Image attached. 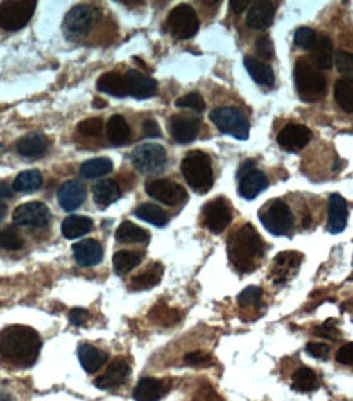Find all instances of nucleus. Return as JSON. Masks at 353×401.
Here are the masks:
<instances>
[{"instance_id": "1", "label": "nucleus", "mask_w": 353, "mask_h": 401, "mask_svg": "<svg viewBox=\"0 0 353 401\" xmlns=\"http://www.w3.org/2000/svg\"><path fill=\"white\" fill-rule=\"evenodd\" d=\"M41 351V338L36 330L25 325H12L0 332V357L17 366L35 364Z\"/></svg>"}, {"instance_id": "2", "label": "nucleus", "mask_w": 353, "mask_h": 401, "mask_svg": "<svg viewBox=\"0 0 353 401\" xmlns=\"http://www.w3.org/2000/svg\"><path fill=\"white\" fill-rule=\"evenodd\" d=\"M228 258L239 273H251L261 263L266 245L252 224H244L228 238Z\"/></svg>"}, {"instance_id": "3", "label": "nucleus", "mask_w": 353, "mask_h": 401, "mask_svg": "<svg viewBox=\"0 0 353 401\" xmlns=\"http://www.w3.org/2000/svg\"><path fill=\"white\" fill-rule=\"evenodd\" d=\"M181 171L192 190L207 193L214 186V171H212L209 154L202 152H191L182 159Z\"/></svg>"}, {"instance_id": "4", "label": "nucleus", "mask_w": 353, "mask_h": 401, "mask_svg": "<svg viewBox=\"0 0 353 401\" xmlns=\"http://www.w3.org/2000/svg\"><path fill=\"white\" fill-rule=\"evenodd\" d=\"M295 84L303 101L316 103L326 96L327 82L324 75L308 60L300 59L295 65Z\"/></svg>"}, {"instance_id": "5", "label": "nucleus", "mask_w": 353, "mask_h": 401, "mask_svg": "<svg viewBox=\"0 0 353 401\" xmlns=\"http://www.w3.org/2000/svg\"><path fill=\"white\" fill-rule=\"evenodd\" d=\"M264 228L274 235H286L293 229V215L284 200H272L259 211Z\"/></svg>"}, {"instance_id": "6", "label": "nucleus", "mask_w": 353, "mask_h": 401, "mask_svg": "<svg viewBox=\"0 0 353 401\" xmlns=\"http://www.w3.org/2000/svg\"><path fill=\"white\" fill-rule=\"evenodd\" d=\"M101 13L93 6H77L64 18V33L70 39H80L90 35V31L100 21Z\"/></svg>"}, {"instance_id": "7", "label": "nucleus", "mask_w": 353, "mask_h": 401, "mask_svg": "<svg viewBox=\"0 0 353 401\" xmlns=\"http://www.w3.org/2000/svg\"><path fill=\"white\" fill-rule=\"evenodd\" d=\"M210 121L223 134L232 135L238 140H248L249 122L246 116L236 107H218V109L212 111Z\"/></svg>"}, {"instance_id": "8", "label": "nucleus", "mask_w": 353, "mask_h": 401, "mask_svg": "<svg viewBox=\"0 0 353 401\" xmlns=\"http://www.w3.org/2000/svg\"><path fill=\"white\" fill-rule=\"evenodd\" d=\"M168 161L166 150L158 143H144L137 146L132 153V164L142 174H157Z\"/></svg>"}, {"instance_id": "9", "label": "nucleus", "mask_w": 353, "mask_h": 401, "mask_svg": "<svg viewBox=\"0 0 353 401\" xmlns=\"http://www.w3.org/2000/svg\"><path fill=\"white\" fill-rule=\"evenodd\" d=\"M36 2H3L0 6V28L6 31H18L31 20Z\"/></svg>"}, {"instance_id": "10", "label": "nucleus", "mask_w": 353, "mask_h": 401, "mask_svg": "<svg viewBox=\"0 0 353 401\" xmlns=\"http://www.w3.org/2000/svg\"><path fill=\"white\" fill-rule=\"evenodd\" d=\"M168 30L176 39H189L199 31V18L192 7L180 6L173 8L168 17Z\"/></svg>"}, {"instance_id": "11", "label": "nucleus", "mask_w": 353, "mask_h": 401, "mask_svg": "<svg viewBox=\"0 0 353 401\" xmlns=\"http://www.w3.org/2000/svg\"><path fill=\"white\" fill-rule=\"evenodd\" d=\"M232 208H230V202L225 198H215V200L205 204L202 210V221L207 226V229L214 234L223 233L232 223Z\"/></svg>"}, {"instance_id": "12", "label": "nucleus", "mask_w": 353, "mask_h": 401, "mask_svg": "<svg viewBox=\"0 0 353 401\" xmlns=\"http://www.w3.org/2000/svg\"><path fill=\"white\" fill-rule=\"evenodd\" d=\"M13 221L23 228H46L51 221V211L41 202H28L13 211Z\"/></svg>"}, {"instance_id": "13", "label": "nucleus", "mask_w": 353, "mask_h": 401, "mask_svg": "<svg viewBox=\"0 0 353 401\" xmlns=\"http://www.w3.org/2000/svg\"><path fill=\"white\" fill-rule=\"evenodd\" d=\"M269 186L267 176L259 169H254L252 161H246L243 168L239 169V195L246 200H252L256 198L262 190H266Z\"/></svg>"}, {"instance_id": "14", "label": "nucleus", "mask_w": 353, "mask_h": 401, "mask_svg": "<svg viewBox=\"0 0 353 401\" xmlns=\"http://www.w3.org/2000/svg\"><path fill=\"white\" fill-rule=\"evenodd\" d=\"M145 190L155 200L162 202L164 205H178L182 200H186V190L180 184L166 181V179H158V181H150L145 186Z\"/></svg>"}, {"instance_id": "15", "label": "nucleus", "mask_w": 353, "mask_h": 401, "mask_svg": "<svg viewBox=\"0 0 353 401\" xmlns=\"http://www.w3.org/2000/svg\"><path fill=\"white\" fill-rule=\"evenodd\" d=\"M168 129L178 143H191L199 135L200 121L192 116H174L169 119Z\"/></svg>"}, {"instance_id": "16", "label": "nucleus", "mask_w": 353, "mask_h": 401, "mask_svg": "<svg viewBox=\"0 0 353 401\" xmlns=\"http://www.w3.org/2000/svg\"><path fill=\"white\" fill-rule=\"evenodd\" d=\"M313 139L311 130L300 124H290L280 130L277 141L286 152H300Z\"/></svg>"}, {"instance_id": "17", "label": "nucleus", "mask_w": 353, "mask_h": 401, "mask_svg": "<svg viewBox=\"0 0 353 401\" xmlns=\"http://www.w3.org/2000/svg\"><path fill=\"white\" fill-rule=\"evenodd\" d=\"M129 375H130L129 362H127L124 357H116V359L110 364V367H107L105 374L100 375L95 380V385L98 389L103 390L116 389V386L124 384V382L129 379Z\"/></svg>"}, {"instance_id": "18", "label": "nucleus", "mask_w": 353, "mask_h": 401, "mask_svg": "<svg viewBox=\"0 0 353 401\" xmlns=\"http://www.w3.org/2000/svg\"><path fill=\"white\" fill-rule=\"evenodd\" d=\"M303 260V256L298 252H282L275 257L274 267H272V280L277 285L289 281L295 275Z\"/></svg>"}, {"instance_id": "19", "label": "nucleus", "mask_w": 353, "mask_h": 401, "mask_svg": "<svg viewBox=\"0 0 353 401\" xmlns=\"http://www.w3.org/2000/svg\"><path fill=\"white\" fill-rule=\"evenodd\" d=\"M126 83L129 88V94H132L135 99H148L157 94L158 84L153 78L147 77L142 72L137 70H129L126 73Z\"/></svg>"}, {"instance_id": "20", "label": "nucleus", "mask_w": 353, "mask_h": 401, "mask_svg": "<svg viewBox=\"0 0 353 401\" xmlns=\"http://www.w3.org/2000/svg\"><path fill=\"white\" fill-rule=\"evenodd\" d=\"M348 218V206L345 198L338 193H332L329 198V218L327 231L332 234H338L345 229Z\"/></svg>"}, {"instance_id": "21", "label": "nucleus", "mask_w": 353, "mask_h": 401, "mask_svg": "<svg viewBox=\"0 0 353 401\" xmlns=\"http://www.w3.org/2000/svg\"><path fill=\"white\" fill-rule=\"evenodd\" d=\"M275 17V3L254 2L248 12V26L251 30L264 31L272 25Z\"/></svg>"}, {"instance_id": "22", "label": "nucleus", "mask_w": 353, "mask_h": 401, "mask_svg": "<svg viewBox=\"0 0 353 401\" xmlns=\"http://www.w3.org/2000/svg\"><path fill=\"white\" fill-rule=\"evenodd\" d=\"M58 198L64 210L74 211L82 206L85 198H87V188L80 181H67L59 188Z\"/></svg>"}, {"instance_id": "23", "label": "nucleus", "mask_w": 353, "mask_h": 401, "mask_svg": "<svg viewBox=\"0 0 353 401\" xmlns=\"http://www.w3.org/2000/svg\"><path fill=\"white\" fill-rule=\"evenodd\" d=\"M74 257L78 265L95 267L103 258V247L95 239H85L74 245Z\"/></svg>"}, {"instance_id": "24", "label": "nucleus", "mask_w": 353, "mask_h": 401, "mask_svg": "<svg viewBox=\"0 0 353 401\" xmlns=\"http://www.w3.org/2000/svg\"><path fill=\"white\" fill-rule=\"evenodd\" d=\"M48 148L49 140L42 134H30L17 141V152L25 158H40Z\"/></svg>"}, {"instance_id": "25", "label": "nucleus", "mask_w": 353, "mask_h": 401, "mask_svg": "<svg viewBox=\"0 0 353 401\" xmlns=\"http://www.w3.org/2000/svg\"><path fill=\"white\" fill-rule=\"evenodd\" d=\"M313 54L308 62L318 70H329L332 67L334 54H332V41L327 36L316 37V42L311 47Z\"/></svg>"}, {"instance_id": "26", "label": "nucleus", "mask_w": 353, "mask_h": 401, "mask_svg": "<svg viewBox=\"0 0 353 401\" xmlns=\"http://www.w3.org/2000/svg\"><path fill=\"white\" fill-rule=\"evenodd\" d=\"M107 353L103 351V349H98L92 344H82L78 348V359L80 364L88 374H95V372L103 367V364L107 361Z\"/></svg>"}, {"instance_id": "27", "label": "nucleus", "mask_w": 353, "mask_h": 401, "mask_svg": "<svg viewBox=\"0 0 353 401\" xmlns=\"http://www.w3.org/2000/svg\"><path fill=\"white\" fill-rule=\"evenodd\" d=\"M244 67L251 75L254 82L257 84H262V87H272L275 83V73L269 64L261 62V60L251 57H244Z\"/></svg>"}, {"instance_id": "28", "label": "nucleus", "mask_w": 353, "mask_h": 401, "mask_svg": "<svg viewBox=\"0 0 353 401\" xmlns=\"http://www.w3.org/2000/svg\"><path fill=\"white\" fill-rule=\"evenodd\" d=\"M164 386L163 380L145 377L135 386L134 398L135 401H158L164 395Z\"/></svg>"}, {"instance_id": "29", "label": "nucleus", "mask_w": 353, "mask_h": 401, "mask_svg": "<svg viewBox=\"0 0 353 401\" xmlns=\"http://www.w3.org/2000/svg\"><path fill=\"white\" fill-rule=\"evenodd\" d=\"M121 198V188L114 181H100L93 186V200L98 206L106 208Z\"/></svg>"}, {"instance_id": "30", "label": "nucleus", "mask_w": 353, "mask_h": 401, "mask_svg": "<svg viewBox=\"0 0 353 401\" xmlns=\"http://www.w3.org/2000/svg\"><path fill=\"white\" fill-rule=\"evenodd\" d=\"M163 271H164V268L162 263H152V265L145 268L140 275L132 278L130 287L134 291H145V289H150V287H155L160 281H162Z\"/></svg>"}, {"instance_id": "31", "label": "nucleus", "mask_w": 353, "mask_h": 401, "mask_svg": "<svg viewBox=\"0 0 353 401\" xmlns=\"http://www.w3.org/2000/svg\"><path fill=\"white\" fill-rule=\"evenodd\" d=\"M98 89L116 98H126L129 94L126 78L116 72L101 75L100 80H98Z\"/></svg>"}, {"instance_id": "32", "label": "nucleus", "mask_w": 353, "mask_h": 401, "mask_svg": "<svg viewBox=\"0 0 353 401\" xmlns=\"http://www.w3.org/2000/svg\"><path fill=\"white\" fill-rule=\"evenodd\" d=\"M93 228V221L87 216H69L62 223V234L67 239H77L80 235L90 233Z\"/></svg>"}, {"instance_id": "33", "label": "nucleus", "mask_w": 353, "mask_h": 401, "mask_svg": "<svg viewBox=\"0 0 353 401\" xmlns=\"http://www.w3.org/2000/svg\"><path fill=\"white\" fill-rule=\"evenodd\" d=\"M106 132H107V139H110L112 145L127 143L130 139L129 124H127V121L119 114L111 117L110 122H107Z\"/></svg>"}, {"instance_id": "34", "label": "nucleus", "mask_w": 353, "mask_h": 401, "mask_svg": "<svg viewBox=\"0 0 353 401\" xmlns=\"http://www.w3.org/2000/svg\"><path fill=\"white\" fill-rule=\"evenodd\" d=\"M116 239L124 244H137V242H147L150 239V234L140 226L130 223V221H124L116 231Z\"/></svg>"}, {"instance_id": "35", "label": "nucleus", "mask_w": 353, "mask_h": 401, "mask_svg": "<svg viewBox=\"0 0 353 401\" xmlns=\"http://www.w3.org/2000/svg\"><path fill=\"white\" fill-rule=\"evenodd\" d=\"M112 161L110 158H93L88 159L82 164L80 168V174L85 179H96V177H103L107 176V174L112 172Z\"/></svg>"}, {"instance_id": "36", "label": "nucleus", "mask_w": 353, "mask_h": 401, "mask_svg": "<svg viewBox=\"0 0 353 401\" xmlns=\"http://www.w3.org/2000/svg\"><path fill=\"white\" fill-rule=\"evenodd\" d=\"M291 386H293L296 391H301V393H309V391H314L319 386L316 372L308 369V367H303V369L296 371L293 377H291Z\"/></svg>"}, {"instance_id": "37", "label": "nucleus", "mask_w": 353, "mask_h": 401, "mask_svg": "<svg viewBox=\"0 0 353 401\" xmlns=\"http://www.w3.org/2000/svg\"><path fill=\"white\" fill-rule=\"evenodd\" d=\"M150 320H153L155 323L160 325V327H173L181 320V315L176 309L168 308L164 303H160L155 305V308L150 310L148 314Z\"/></svg>"}, {"instance_id": "38", "label": "nucleus", "mask_w": 353, "mask_h": 401, "mask_svg": "<svg viewBox=\"0 0 353 401\" xmlns=\"http://www.w3.org/2000/svg\"><path fill=\"white\" fill-rule=\"evenodd\" d=\"M135 216L140 220L147 221V223L157 226V228H163L168 224V215L164 213L163 208L153 204H142L135 210Z\"/></svg>"}, {"instance_id": "39", "label": "nucleus", "mask_w": 353, "mask_h": 401, "mask_svg": "<svg viewBox=\"0 0 353 401\" xmlns=\"http://www.w3.org/2000/svg\"><path fill=\"white\" fill-rule=\"evenodd\" d=\"M334 96H336V101L338 103V106H341L345 112H348V114H352L353 112L352 80H348V78L337 80L336 87H334Z\"/></svg>"}, {"instance_id": "40", "label": "nucleus", "mask_w": 353, "mask_h": 401, "mask_svg": "<svg viewBox=\"0 0 353 401\" xmlns=\"http://www.w3.org/2000/svg\"><path fill=\"white\" fill-rule=\"evenodd\" d=\"M42 186V174L40 171H23L13 181V190L35 192Z\"/></svg>"}, {"instance_id": "41", "label": "nucleus", "mask_w": 353, "mask_h": 401, "mask_svg": "<svg viewBox=\"0 0 353 401\" xmlns=\"http://www.w3.org/2000/svg\"><path fill=\"white\" fill-rule=\"evenodd\" d=\"M139 263L140 256L135 252H130V250H119V252H116L114 257H112V265H114L117 273H127L134 270Z\"/></svg>"}, {"instance_id": "42", "label": "nucleus", "mask_w": 353, "mask_h": 401, "mask_svg": "<svg viewBox=\"0 0 353 401\" xmlns=\"http://www.w3.org/2000/svg\"><path fill=\"white\" fill-rule=\"evenodd\" d=\"M0 247L6 250H18L23 247V239L21 235L17 233L15 228L8 226L6 231L0 233Z\"/></svg>"}, {"instance_id": "43", "label": "nucleus", "mask_w": 353, "mask_h": 401, "mask_svg": "<svg viewBox=\"0 0 353 401\" xmlns=\"http://www.w3.org/2000/svg\"><path fill=\"white\" fill-rule=\"evenodd\" d=\"M176 106H178V107H182V109H191V111H194V112H202V111L205 109L204 98H202L200 94L197 93V91L189 93V94H184V96H181V98L176 101Z\"/></svg>"}, {"instance_id": "44", "label": "nucleus", "mask_w": 353, "mask_h": 401, "mask_svg": "<svg viewBox=\"0 0 353 401\" xmlns=\"http://www.w3.org/2000/svg\"><path fill=\"white\" fill-rule=\"evenodd\" d=\"M262 299V289L259 286H249L238 296V304L241 308H252L257 305Z\"/></svg>"}, {"instance_id": "45", "label": "nucleus", "mask_w": 353, "mask_h": 401, "mask_svg": "<svg viewBox=\"0 0 353 401\" xmlns=\"http://www.w3.org/2000/svg\"><path fill=\"white\" fill-rule=\"evenodd\" d=\"M334 64L338 72L342 75H345L348 80H352V72H353V57L350 53H345V51H337L334 54Z\"/></svg>"}, {"instance_id": "46", "label": "nucleus", "mask_w": 353, "mask_h": 401, "mask_svg": "<svg viewBox=\"0 0 353 401\" xmlns=\"http://www.w3.org/2000/svg\"><path fill=\"white\" fill-rule=\"evenodd\" d=\"M316 31L311 30V28H298L295 33V44L301 47V49H311L316 42Z\"/></svg>"}, {"instance_id": "47", "label": "nucleus", "mask_w": 353, "mask_h": 401, "mask_svg": "<svg viewBox=\"0 0 353 401\" xmlns=\"http://www.w3.org/2000/svg\"><path fill=\"white\" fill-rule=\"evenodd\" d=\"M78 132L85 136H98L103 132V121L101 119H87L78 124Z\"/></svg>"}, {"instance_id": "48", "label": "nucleus", "mask_w": 353, "mask_h": 401, "mask_svg": "<svg viewBox=\"0 0 353 401\" xmlns=\"http://www.w3.org/2000/svg\"><path fill=\"white\" fill-rule=\"evenodd\" d=\"M184 361L189 366H197V367L214 364V359H212V356L207 355V353H202V351L189 353V355L184 356Z\"/></svg>"}, {"instance_id": "49", "label": "nucleus", "mask_w": 353, "mask_h": 401, "mask_svg": "<svg viewBox=\"0 0 353 401\" xmlns=\"http://www.w3.org/2000/svg\"><path fill=\"white\" fill-rule=\"evenodd\" d=\"M256 51L257 54L266 60H270L274 57V44H272V41L267 36L259 37L256 41Z\"/></svg>"}, {"instance_id": "50", "label": "nucleus", "mask_w": 353, "mask_h": 401, "mask_svg": "<svg viewBox=\"0 0 353 401\" xmlns=\"http://www.w3.org/2000/svg\"><path fill=\"white\" fill-rule=\"evenodd\" d=\"M306 353H308L309 356L316 357V359H327L329 355H331V349L324 343H308Z\"/></svg>"}, {"instance_id": "51", "label": "nucleus", "mask_w": 353, "mask_h": 401, "mask_svg": "<svg viewBox=\"0 0 353 401\" xmlns=\"http://www.w3.org/2000/svg\"><path fill=\"white\" fill-rule=\"evenodd\" d=\"M353 349H352V343H347L345 346H342L338 349L337 353V362H341L343 366H352L353 361Z\"/></svg>"}, {"instance_id": "52", "label": "nucleus", "mask_w": 353, "mask_h": 401, "mask_svg": "<svg viewBox=\"0 0 353 401\" xmlns=\"http://www.w3.org/2000/svg\"><path fill=\"white\" fill-rule=\"evenodd\" d=\"M144 134L147 139H158V136H162V130H160L157 121L153 119L144 121Z\"/></svg>"}, {"instance_id": "53", "label": "nucleus", "mask_w": 353, "mask_h": 401, "mask_svg": "<svg viewBox=\"0 0 353 401\" xmlns=\"http://www.w3.org/2000/svg\"><path fill=\"white\" fill-rule=\"evenodd\" d=\"M316 333L321 335V337L324 338H329V339H337L338 338V330L334 327V322H326L324 325H321V327H318L316 328Z\"/></svg>"}, {"instance_id": "54", "label": "nucleus", "mask_w": 353, "mask_h": 401, "mask_svg": "<svg viewBox=\"0 0 353 401\" xmlns=\"http://www.w3.org/2000/svg\"><path fill=\"white\" fill-rule=\"evenodd\" d=\"M70 322L74 325H83L87 322L88 317H90V314H88L87 309H72V312H70Z\"/></svg>"}, {"instance_id": "55", "label": "nucleus", "mask_w": 353, "mask_h": 401, "mask_svg": "<svg viewBox=\"0 0 353 401\" xmlns=\"http://www.w3.org/2000/svg\"><path fill=\"white\" fill-rule=\"evenodd\" d=\"M249 6H251V3L246 2V0H232V2H230V8H232L234 13L244 12Z\"/></svg>"}, {"instance_id": "56", "label": "nucleus", "mask_w": 353, "mask_h": 401, "mask_svg": "<svg viewBox=\"0 0 353 401\" xmlns=\"http://www.w3.org/2000/svg\"><path fill=\"white\" fill-rule=\"evenodd\" d=\"M13 197V187L8 186L7 182L0 181V198H12Z\"/></svg>"}, {"instance_id": "57", "label": "nucleus", "mask_w": 353, "mask_h": 401, "mask_svg": "<svg viewBox=\"0 0 353 401\" xmlns=\"http://www.w3.org/2000/svg\"><path fill=\"white\" fill-rule=\"evenodd\" d=\"M6 213H7V206H6V204H2V202H0V221L3 220Z\"/></svg>"}, {"instance_id": "58", "label": "nucleus", "mask_w": 353, "mask_h": 401, "mask_svg": "<svg viewBox=\"0 0 353 401\" xmlns=\"http://www.w3.org/2000/svg\"><path fill=\"white\" fill-rule=\"evenodd\" d=\"M93 107H106V103L101 101V99H95V103H93Z\"/></svg>"}, {"instance_id": "59", "label": "nucleus", "mask_w": 353, "mask_h": 401, "mask_svg": "<svg viewBox=\"0 0 353 401\" xmlns=\"http://www.w3.org/2000/svg\"><path fill=\"white\" fill-rule=\"evenodd\" d=\"M0 401H13L10 395L7 393H0Z\"/></svg>"}]
</instances>
